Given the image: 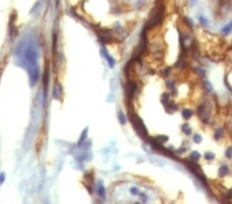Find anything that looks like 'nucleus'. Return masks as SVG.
I'll return each mask as SVG.
<instances>
[{
  "label": "nucleus",
  "instance_id": "11",
  "mask_svg": "<svg viewBox=\"0 0 232 204\" xmlns=\"http://www.w3.org/2000/svg\"><path fill=\"white\" fill-rule=\"evenodd\" d=\"M195 71L197 72V74H199V76H202V78L205 76V71H204L202 68H199V67L195 68Z\"/></svg>",
  "mask_w": 232,
  "mask_h": 204
},
{
  "label": "nucleus",
  "instance_id": "10",
  "mask_svg": "<svg viewBox=\"0 0 232 204\" xmlns=\"http://www.w3.org/2000/svg\"><path fill=\"white\" fill-rule=\"evenodd\" d=\"M193 141H194L195 143H197V144L201 143L202 142V136L199 135V134H195V135L193 136Z\"/></svg>",
  "mask_w": 232,
  "mask_h": 204
},
{
  "label": "nucleus",
  "instance_id": "14",
  "mask_svg": "<svg viewBox=\"0 0 232 204\" xmlns=\"http://www.w3.org/2000/svg\"><path fill=\"white\" fill-rule=\"evenodd\" d=\"M223 204H232L228 199H223Z\"/></svg>",
  "mask_w": 232,
  "mask_h": 204
},
{
  "label": "nucleus",
  "instance_id": "1",
  "mask_svg": "<svg viewBox=\"0 0 232 204\" xmlns=\"http://www.w3.org/2000/svg\"><path fill=\"white\" fill-rule=\"evenodd\" d=\"M228 173H229V168H228L227 165H222V166L219 168L218 174L220 177H224V176H226Z\"/></svg>",
  "mask_w": 232,
  "mask_h": 204
},
{
  "label": "nucleus",
  "instance_id": "5",
  "mask_svg": "<svg viewBox=\"0 0 232 204\" xmlns=\"http://www.w3.org/2000/svg\"><path fill=\"white\" fill-rule=\"evenodd\" d=\"M198 20H199V23H200V25H201V26H203V27H207V26H209V20L206 19L205 16H199Z\"/></svg>",
  "mask_w": 232,
  "mask_h": 204
},
{
  "label": "nucleus",
  "instance_id": "4",
  "mask_svg": "<svg viewBox=\"0 0 232 204\" xmlns=\"http://www.w3.org/2000/svg\"><path fill=\"white\" fill-rule=\"evenodd\" d=\"M190 159H191L192 161L196 162V161H198V160L200 159V154H199L197 150H194V152H192L191 154H190Z\"/></svg>",
  "mask_w": 232,
  "mask_h": 204
},
{
  "label": "nucleus",
  "instance_id": "9",
  "mask_svg": "<svg viewBox=\"0 0 232 204\" xmlns=\"http://www.w3.org/2000/svg\"><path fill=\"white\" fill-rule=\"evenodd\" d=\"M204 87H205V90L207 93H211L213 92V86H211V84L209 82V80H206L205 82H204Z\"/></svg>",
  "mask_w": 232,
  "mask_h": 204
},
{
  "label": "nucleus",
  "instance_id": "8",
  "mask_svg": "<svg viewBox=\"0 0 232 204\" xmlns=\"http://www.w3.org/2000/svg\"><path fill=\"white\" fill-rule=\"evenodd\" d=\"M223 135H224V131H223L222 128H218V129L216 130V133H215V138L216 139H220Z\"/></svg>",
  "mask_w": 232,
  "mask_h": 204
},
{
  "label": "nucleus",
  "instance_id": "15",
  "mask_svg": "<svg viewBox=\"0 0 232 204\" xmlns=\"http://www.w3.org/2000/svg\"><path fill=\"white\" fill-rule=\"evenodd\" d=\"M196 2H197V0H190V3H191V5H194Z\"/></svg>",
  "mask_w": 232,
  "mask_h": 204
},
{
  "label": "nucleus",
  "instance_id": "3",
  "mask_svg": "<svg viewBox=\"0 0 232 204\" xmlns=\"http://www.w3.org/2000/svg\"><path fill=\"white\" fill-rule=\"evenodd\" d=\"M192 115H193V111L190 109H183L182 111V115L183 117L185 119V120H189L190 117H192Z\"/></svg>",
  "mask_w": 232,
  "mask_h": 204
},
{
  "label": "nucleus",
  "instance_id": "7",
  "mask_svg": "<svg viewBox=\"0 0 232 204\" xmlns=\"http://www.w3.org/2000/svg\"><path fill=\"white\" fill-rule=\"evenodd\" d=\"M215 154L211 152H206L205 154H204V159L207 160V161H213V159H215Z\"/></svg>",
  "mask_w": 232,
  "mask_h": 204
},
{
  "label": "nucleus",
  "instance_id": "2",
  "mask_svg": "<svg viewBox=\"0 0 232 204\" xmlns=\"http://www.w3.org/2000/svg\"><path fill=\"white\" fill-rule=\"evenodd\" d=\"M232 31V20L229 22V23L226 25V26H224L222 28V30H221V32L224 34V35H228V34H230V32Z\"/></svg>",
  "mask_w": 232,
  "mask_h": 204
},
{
  "label": "nucleus",
  "instance_id": "12",
  "mask_svg": "<svg viewBox=\"0 0 232 204\" xmlns=\"http://www.w3.org/2000/svg\"><path fill=\"white\" fill-rule=\"evenodd\" d=\"M225 156L228 159H231L232 158V148H228L225 152Z\"/></svg>",
  "mask_w": 232,
  "mask_h": 204
},
{
  "label": "nucleus",
  "instance_id": "6",
  "mask_svg": "<svg viewBox=\"0 0 232 204\" xmlns=\"http://www.w3.org/2000/svg\"><path fill=\"white\" fill-rule=\"evenodd\" d=\"M182 131L184 132L186 135H190V134H191V132H192V129H191V127H190L189 125L185 124V125H183V126H182Z\"/></svg>",
  "mask_w": 232,
  "mask_h": 204
},
{
  "label": "nucleus",
  "instance_id": "13",
  "mask_svg": "<svg viewBox=\"0 0 232 204\" xmlns=\"http://www.w3.org/2000/svg\"><path fill=\"white\" fill-rule=\"evenodd\" d=\"M185 21L187 22L188 25H189V27H191V28H192V27H193V26H194V22L192 21V19H189V18H186Z\"/></svg>",
  "mask_w": 232,
  "mask_h": 204
}]
</instances>
